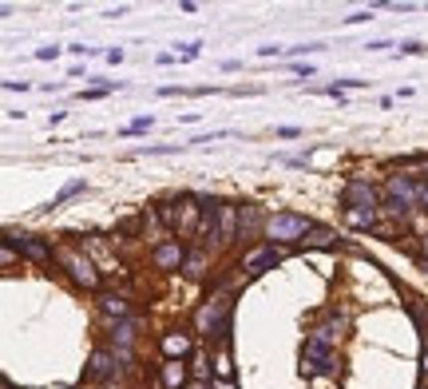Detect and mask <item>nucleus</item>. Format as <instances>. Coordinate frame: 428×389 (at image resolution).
Segmentation results:
<instances>
[{"instance_id":"1","label":"nucleus","mask_w":428,"mask_h":389,"mask_svg":"<svg viewBox=\"0 0 428 389\" xmlns=\"http://www.w3.org/2000/svg\"><path fill=\"white\" fill-rule=\"evenodd\" d=\"M309 230H313V222L306 219V215H274V219L266 222V235L274 242H294V239H306Z\"/></svg>"},{"instance_id":"2","label":"nucleus","mask_w":428,"mask_h":389,"mask_svg":"<svg viewBox=\"0 0 428 389\" xmlns=\"http://www.w3.org/2000/svg\"><path fill=\"white\" fill-rule=\"evenodd\" d=\"M301 369L306 373H318V369H333V354H329L325 342H306V349H301Z\"/></svg>"},{"instance_id":"3","label":"nucleus","mask_w":428,"mask_h":389,"mask_svg":"<svg viewBox=\"0 0 428 389\" xmlns=\"http://www.w3.org/2000/svg\"><path fill=\"white\" fill-rule=\"evenodd\" d=\"M420 199V187L412 179H388V203H393V210H408L412 203Z\"/></svg>"},{"instance_id":"4","label":"nucleus","mask_w":428,"mask_h":389,"mask_svg":"<svg viewBox=\"0 0 428 389\" xmlns=\"http://www.w3.org/2000/svg\"><path fill=\"white\" fill-rule=\"evenodd\" d=\"M278 250L274 247H258V250H250L246 254V262H242V266H246V274H266L270 266H278Z\"/></svg>"},{"instance_id":"5","label":"nucleus","mask_w":428,"mask_h":389,"mask_svg":"<svg viewBox=\"0 0 428 389\" xmlns=\"http://www.w3.org/2000/svg\"><path fill=\"white\" fill-rule=\"evenodd\" d=\"M222 318H226V298H214V302H207V310L199 314V326L210 329V334H226Z\"/></svg>"},{"instance_id":"6","label":"nucleus","mask_w":428,"mask_h":389,"mask_svg":"<svg viewBox=\"0 0 428 389\" xmlns=\"http://www.w3.org/2000/svg\"><path fill=\"white\" fill-rule=\"evenodd\" d=\"M64 262H68V270L71 274H76V282H80V286H88V290H96L100 286V278H96V266H91L88 259H80V254H64Z\"/></svg>"},{"instance_id":"7","label":"nucleus","mask_w":428,"mask_h":389,"mask_svg":"<svg viewBox=\"0 0 428 389\" xmlns=\"http://www.w3.org/2000/svg\"><path fill=\"white\" fill-rule=\"evenodd\" d=\"M345 203H349V210L373 207V203H377V191L369 187V183H349V187H345Z\"/></svg>"},{"instance_id":"8","label":"nucleus","mask_w":428,"mask_h":389,"mask_svg":"<svg viewBox=\"0 0 428 389\" xmlns=\"http://www.w3.org/2000/svg\"><path fill=\"white\" fill-rule=\"evenodd\" d=\"M183 254H187V250H183V242H163V247L155 250V266L175 270V266L183 262Z\"/></svg>"},{"instance_id":"9","label":"nucleus","mask_w":428,"mask_h":389,"mask_svg":"<svg viewBox=\"0 0 428 389\" xmlns=\"http://www.w3.org/2000/svg\"><path fill=\"white\" fill-rule=\"evenodd\" d=\"M219 219H222L219 239H222V242H234V235H238V230H234V227H238V210H234V207H222V210H219Z\"/></svg>"},{"instance_id":"10","label":"nucleus","mask_w":428,"mask_h":389,"mask_svg":"<svg viewBox=\"0 0 428 389\" xmlns=\"http://www.w3.org/2000/svg\"><path fill=\"white\" fill-rule=\"evenodd\" d=\"M163 349H167L170 358H183V354L190 349V338L183 334V329H170L167 338H163Z\"/></svg>"},{"instance_id":"11","label":"nucleus","mask_w":428,"mask_h":389,"mask_svg":"<svg viewBox=\"0 0 428 389\" xmlns=\"http://www.w3.org/2000/svg\"><path fill=\"white\" fill-rule=\"evenodd\" d=\"M183 381H187V366H183V361H167V366H163V385L179 389Z\"/></svg>"},{"instance_id":"12","label":"nucleus","mask_w":428,"mask_h":389,"mask_svg":"<svg viewBox=\"0 0 428 389\" xmlns=\"http://www.w3.org/2000/svg\"><path fill=\"white\" fill-rule=\"evenodd\" d=\"M100 306H103V314H111V318H123V314H127V302L115 298V294H103Z\"/></svg>"},{"instance_id":"13","label":"nucleus","mask_w":428,"mask_h":389,"mask_svg":"<svg viewBox=\"0 0 428 389\" xmlns=\"http://www.w3.org/2000/svg\"><path fill=\"white\" fill-rule=\"evenodd\" d=\"M21 247H24V254H28L32 262H40V266H48V262H52V254H48V250H44V247H40V242H32V239H24Z\"/></svg>"},{"instance_id":"14","label":"nucleus","mask_w":428,"mask_h":389,"mask_svg":"<svg viewBox=\"0 0 428 389\" xmlns=\"http://www.w3.org/2000/svg\"><path fill=\"white\" fill-rule=\"evenodd\" d=\"M373 219H377V210H373V207H357V210H349V222H353V227H373Z\"/></svg>"},{"instance_id":"15","label":"nucleus","mask_w":428,"mask_h":389,"mask_svg":"<svg viewBox=\"0 0 428 389\" xmlns=\"http://www.w3.org/2000/svg\"><path fill=\"white\" fill-rule=\"evenodd\" d=\"M254 230H258V215H254V210H246V215H242V222H238V235H242V239H250Z\"/></svg>"},{"instance_id":"16","label":"nucleus","mask_w":428,"mask_h":389,"mask_svg":"<svg viewBox=\"0 0 428 389\" xmlns=\"http://www.w3.org/2000/svg\"><path fill=\"white\" fill-rule=\"evenodd\" d=\"M108 366H111L108 354H96V358H91V366H88V373H91V378H103V373H108Z\"/></svg>"},{"instance_id":"17","label":"nucleus","mask_w":428,"mask_h":389,"mask_svg":"<svg viewBox=\"0 0 428 389\" xmlns=\"http://www.w3.org/2000/svg\"><path fill=\"white\" fill-rule=\"evenodd\" d=\"M80 191H83V179H80V183H68V187H64V191H60V195H56V199H52V203H48V210H52V207H60V203H64V199H71V195H80Z\"/></svg>"},{"instance_id":"18","label":"nucleus","mask_w":428,"mask_h":389,"mask_svg":"<svg viewBox=\"0 0 428 389\" xmlns=\"http://www.w3.org/2000/svg\"><path fill=\"white\" fill-rule=\"evenodd\" d=\"M111 334H115V342H120V346H127L131 334H135V322H123V326H115Z\"/></svg>"},{"instance_id":"19","label":"nucleus","mask_w":428,"mask_h":389,"mask_svg":"<svg viewBox=\"0 0 428 389\" xmlns=\"http://www.w3.org/2000/svg\"><path fill=\"white\" fill-rule=\"evenodd\" d=\"M306 239H309V247H329V242H333V235H329V230H309Z\"/></svg>"},{"instance_id":"20","label":"nucleus","mask_w":428,"mask_h":389,"mask_svg":"<svg viewBox=\"0 0 428 389\" xmlns=\"http://www.w3.org/2000/svg\"><path fill=\"white\" fill-rule=\"evenodd\" d=\"M187 274H190V278H199V274H202V254H190V259H187Z\"/></svg>"},{"instance_id":"21","label":"nucleus","mask_w":428,"mask_h":389,"mask_svg":"<svg viewBox=\"0 0 428 389\" xmlns=\"http://www.w3.org/2000/svg\"><path fill=\"white\" fill-rule=\"evenodd\" d=\"M56 56H60V48H56V44H48V48L36 52V60H56Z\"/></svg>"},{"instance_id":"22","label":"nucleus","mask_w":428,"mask_h":389,"mask_svg":"<svg viewBox=\"0 0 428 389\" xmlns=\"http://www.w3.org/2000/svg\"><path fill=\"white\" fill-rule=\"evenodd\" d=\"M219 373H222V378H230V373H234V369H230V358H219Z\"/></svg>"},{"instance_id":"23","label":"nucleus","mask_w":428,"mask_h":389,"mask_svg":"<svg viewBox=\"0 0 428 389\" xmlns=\"http://www.w3.org/2000/svg\"><path fill=\"white\" fill-rule=\"evenodd\" d=\"M424 373H428V354H424Z\"/></svg>"},{"instance_id":"24","label":"nucleus","mask_w":428,"mask_h":389,"mask_svg":"<svg viewBox=\"0 0 428 389\" xmlns=\"http://www.w3.org/2000/svg\"><path fill=\"white\" fill-rule=\"evenodd\" d=\"M195 389H210V385H195Z\"/></svg>"}]
</instances>
